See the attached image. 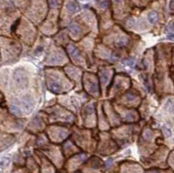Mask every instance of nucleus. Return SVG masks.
<instances>
[{
  "label": "nucleus",
  "instance_id": "4468645a",
  "mask_svg": "<svg viewBox=\"0 0 174 173\" xmlns=\"http://www.w3.org/2000/svg\"><path fill=\"white\" fill-rule=\"evenodd\" d=\"M168 37H169V38H171V39H174V34H170Z\"/></svg>",
  "mask_w": 174,
  "mask_h": 173
},
{
  "label": "nucleus",
  "instance_id": "20e7f679",
  "mask_svg": "<svg viewBox=\"0 0 174 173\" xmlns=\"http://www.w3.org/2000/svg\"><path fill=\"white\" fill-rule=\"evenodd\" d=\"M67 8H68L69 11H71V12H74V11H77L78 5L74 3V2H71V3H69L67 4Z\"/></svg>",
  "mask_w": 174,
  "mask_h": 173
},
{
  "label": "nucleus",
  "instance_id": "423d86ee",
  "mask_svg": "<svg viewBox=\"0 0 174 173\" xmlns=\"http://www.w3.org/2000/svg\"><path fill=\"white\" fill-rule=\"evenodd\" d=\"M32 105H33L32 99L31 98H26L25 101V107L27 109H30L31 107H32Z\"/></svg>",
  "mask_w": 174,
  "mask_h": 173
},
{
  "label": "nucleus",
  "instance_id": "9b49d317",
  "mask_svg": "<svg viewBox=\"0 0 174 173\" xmlns=\"http://www.w3.org/2000/svg\"><path fill=\"white\" fill-rule=\"evenodd\" d=\"M101 6L103 7V8H107V7L109 6V3H108V1H104L103 3L101 4Z\"/></svg>",
  "mask_w": 174,
  "mask_h": 173
},
{
  "label": "nucleus",
  "instance_id": "f03ea898",
  "mask_svg": "<svg viewBox=\"0 0 174 173\" xmlns=\"http://www.w3.org/2000/svg\"><path fill=\"white\" fill-rule=\"evenodd\" d=\"M158 19V14L156 12V11H151L148 14V20L150 23H155Z\"/></svg>",
  "mask_w": 174,
  "mask_h": 173
},
{
  "label": "nucleus",
  "instance_id": "1a4fd4ad",
  "mask_svg": "<svg viewBox=\"0 0 174 173\" xmlns=\"http://www.w3.org/2000/svg\"><path fill=\"white\" fill-rule=\"evenodd\" d=\"M126 25H127L128 27L132 28V27H133L135 25V20L133 19V18H129L128 21H127V23H126Z\"/></svg>",
  "mask_w": 174,
  "mask_h": 173
},
{
  "label": "nucleus",
  "instance_id": "39448f33",
  "mask_svg": "<svg viewBox=\"0 0 174 173\" xmlns=\"http://www.w3.org/2000/svg\"><path fill=\"white\" fill-rule=\"evenodd\" d=\"M127 43H128V39L125 38V37H122V38L119 39L118 42H117V45H118V47L125 46L126 44H127Z\"/></svg>",
  "mask_w": 174,
  "mask_h": 173
},
{
  "label": "nucleus",
  "instance_id": "9d476101",
  "mask_svg": "<svg viewBox=\"0 0 174 173\" xmlns=\"http://www.w3.org/2000/svg\"><path fill=\"white\" fill-rule=\"evenodd\" d=\"M11 109H12L13 112L15 113V114H18V115H19L20 113H21L20 110H19V109H18V107H16V106H12V107H11Z\"/></svg>",
  "mask_w": 174,
  "mask_h": 173
},
{
  "label": "nucleus",
  "instance_id": "0eeeda50",
  "mask_svg": "<svg viewBox=\"0 0 174 173\" xmlns=\"http://www.w3.org/2000/svg\"><path fill=\"white\" fill-rule=\"evenodd\" d=\"M163 131H164V134H165V136L166 137H170L171 135V129L169 127H167V126H163Z\"/></svg>",
  "mask_w": 174,
  "mask_h": 173
},
{
  "label": "nucleus",
  "instance_id": "2eb2a0df",
  "mask_svg": "<svg viewBox=\"0 0 174 173\" xmlns=\"http://www.w3.org/2000/svg\"><path fill=\"white\" fill-rule=\"evenodd\" d=\"M111 164V160H108V162H107V164H106L107 167H109Z\"/></svg>",
  "mask_w": 174,
  "mask_h": 173
},
{
  "label": "nucleus",
  "instance_id": "6e6552de",
  "mask_svg": "<svg viewBox=\"0 0 174 173\" xmlns=\"http://www.w3.org/2000/svg\"><path fill=\"white\" fill-rule=\"evenodd\" d=\"M143 136H144V138L145 139V140H149V139H151L152 137V133L149 131H145Z\"/></svg>",
  "mask_w": 174,
  "mask_h": 173
},
{
  "label": "nucleus",
  "instance_id": "f8f14e48",
  "mask_svg": "<svg viewBox=\"0 0 174 173\" xmlns=\"http://www.w3.org/2000/svg\"><path fill=\"white\" fill-rule=\"evenodd\" d=\"M168 27H169V29H170V30H174V23L173 22H171L168 25Z\"/></svg>",
  "mask_w": 174,
  "mask_h": 173
},
{
  "label": "nucleus",
  "instance_id": "7ed1b4c3",
  "mask_svg": "<svg viewBox=\"0 0 174 173\" xmlns=\"http://www.w3.org/2000/svg\"><path fill=\"white\" fill-rule=\"evenodd\" d=\"M69 30H70L71 32H72L73 34H76V35L79 34L80 32H81L80 27L77 25H71V26L69 27Z\"/></svg>",
  "mask_w": 174,
  "mask_h": 173
},
{
  "label": "nucleus",
  "instance_id": "f3484780",
  "mask_svg": "<svg viewBox=\"0 0 174 173\" xmlns=\"http://www.w3.org/2000/svg\"><path fill=\"white\" fill-rule=\"evenodd\" d=\"M171 111H173V112H174V105L172 106V109H171Z\"/></svg>",
  "mask_w": 174,
  "mask_h": 173
},
{
  "label": "nucleus",
  "instance_id": "ddd939ff",
  "mask_svg": "<svg viewBox=\"0 0 174 173\" xmlns=\"http://www.w3.org/2000/svg\"><path fill=\"white\" fill-rule=\"evenodd\" d=\"M9 163V160H8V159H7V160L3 159V160H2V162H1V165H2V166H4V165L5 164V163L7 164V163Z\"/></svg>",
  "mask_w": 174,
  "mask_h": 173
},
{
  "label": "nucleus",
  "instance_id": "dca6fc26",
  "mask_svg": "<svg viewBox=\"0 0 174 173\" xmlns=\"http://www.w3.org/2000/svg\"><path fill=\"white\" fill-rule=\"evenodd\" d=\"M171 8H174V0H172V1L171 2Z\"/></svg>",
  "mask_w": 174,
  "mask_h": 173
},
{
  "label": "nucleus",
  "instance_id": "f257e3e1",
  "mask_svg": "<svg viewBox=\"0 0 174 173\" xmlns=\"http://www.w3.org/2000/svg\"><path fill=\"white\" fill-rule=\"evenodd\" d=\"M15 79L17 83L21 85H25L26 84V77L25 73L20 70H18L15 72Z\"/></svg>",
  "mask_w": 174,
  "mask_h": 173
}]
</instances>
